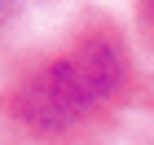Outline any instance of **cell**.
<instances>
[{
	"label": "cell",
	"instance_id": "obj_1",
	"mask_svg": "<svg viewBox=\"0 0 154 145\" xmlns=\"http://www.w3.org/2000/svg\"><path fill=\"white\" fill-rule=\"evenodd\" d=\"M128 79V53L110 35H84L71 53L31 71L13 97V114L35 132H66L97 106L115 101Z\"/></svg>",
	"mask_w": 154,
	"mask_h": 145
},
{
	"label": "cell",
	"instance_id": "obj_2",
	"mask_svg": "<svg viewBox=\"0 0 154 145\" xmlns=\"http://www.w3.org/2000/svg\"><path fill=\"white\" fill-rule=\"evenodd\" d=\"M145 9H150V13H154V0H145Z\"/></svg>",
	"mask_w": 154,
	"mask_h": 145
}]
</instances>
